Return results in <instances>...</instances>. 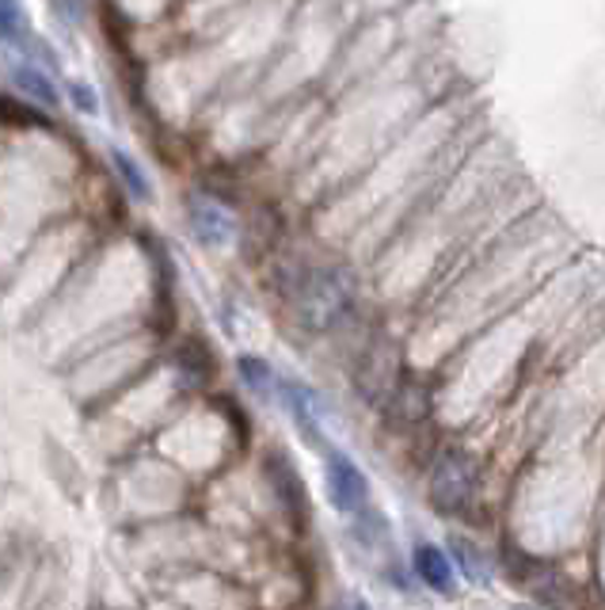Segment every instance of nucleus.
Segmentation results:
<instances>
[{
    "mask_svg": "<svg viewBox=\"0 0 605 610\" xmlns=\"http://www.w3.org/2000/svg\"><path fill=\"white\" fill-rule=\"evenodd\" d=\"M449 550L457 553V561H461V569L472 576V581H484V565H480V553H476V546H472V542H464V538H453V542H449Z\"/></svg>",
    "mask_w": 605,
    "mask_h": 610,
    "instance_id": "9d476101",
    "label": "nucleus"
},
{
    "mask_svg": "<svg viewBox=\"0 0 605 610\" xmlns=\"http://www.w3.org/2000/svg\"><path fill=\"white\" fill-rule=\"evenodd\" d=\"M69 96H73L76 111H84V115H96L99 111V99H96V92H92L88 84L73 81V84H69Z\"/></svg>",
    "mask_w": 605,
    "mask_h": 610,
    "instance_id": "9b49d317",
    "label": "nucleus"
},
{
    "mask_svg": "<svg viewBox=\"0 0 605 610\" xmlns=\"http://www.w3.org/2000/svg\"><path fill=\"white\" fill-rule=\"evenodd\" d=\"M476 489V469L464 454H446L434 469V497L441 507H461Z\"/></svg>",
    "mask_w": 605,
    "mask_h": 610,
    "instance_id": "f03ea898",
    "label": "nucleus"
},
{
    "mask_svg": "<svg viewBox=\"0 0 605 610\" xmlns=\"http://www.w3.org/2000/svg\"><path fill=\"white\" fill-rule=\"evenodd\" d=\"M324 481H328V497L339 512H362V507H366L370 485H366V477H362V469L354 466L347 454H331L328 466H324Z\"/></svg>",
    "mask_w": 605,
    "mask_h": 610,
    "instance_id": "f257e3e1",
    "label": "nucleus"
},
{
    "mask_svg": "<svg viewBox=\"0 0 605 610\" xmlns=\"http://www.w3.org/2000/svg\"><path fill=\"white\" fill-rule=\"evenodd\" d=\"M0 122H4V127H15V130H27V127L50 130L53 127L43 111H35L31 104H20L15 96H0Z\"/></svg>",
    "mask_w": 605,
    "mask_h": 610,
    "instance_id": "39448f33",
    "label": "nucleus"
},
{
    "mask_svg": "<svg viewBox=\"0 0 605 610\" xmlns=\"http://www.w3.org/2000/svg\"><path fill=\"white\" fill-rule=\"evenodd\" d=\"M191 226H195L198 241L206 244H229L232 241V218L217 203H191Z\"/></svg>",
    "mask_w": 605,
    "mask_h": 610,
    "instance_id": "20e7f679",
    "label": "nucleus"
},
{
    "mask_svg": "<svg viewBox=\"0 0 605 610\" xmlns=\"http://www.w3.org/2000/svg\"><path fill=\"white\" fill-rule=\"evenodd\" d=\"M411 565H415L419 581L431 584L434 591L453 588V565H449V553H441L438 546H431V542L415 546V553H411Z\"/></svg>",
    "mask_w": 605,
    "mask_h": 610,
    "instance_id": "7ed1b4c3",
    "label": "nucleus"
},
{
    "mask_svg": "<svg viewBox=\"0 0 605 610\" xmlns=\"http://www.w3.org/2000/svg\"><path fill=\"white\" fill-rule=\"evenodd\" d=\"M111 165H114V172L122 176V183L130 188V195H134V199H149V180L142 176V168L134 165V157H130V153L114 149L111 153Z\"/></svg>",
    "mask_w": 605,
    "mask_h": 610,
    "instance_id": "0eeeda50",
    "label": "nucleus"
},
{
    "mask_svg": "<svg viewBox=\"0 0 605 610\" xmlns=\"http://www.w3.org/2000/svg\"><path fill=\"white\" fill-rule=\"evenodd\" d=\"M240 378H244L252 390H270V382H275V378H270V367L263 359H255V355H244V359H240Z\"/></svg>",
    "mask_w": 605,
    "mask_h": 610,
    "instance_id": "1a4fd4ad",
    "label": "nucleus"
},
{
    "mask_svg": "<svg viewBox=\"0 0 605 610\" xmlns=\"http://www.w3.org/2000/svg\"><path fill=\"white\" fill-rule=\"evenodd\" d=\"M12 81H15V88L27 92L31 99H38V104H46V107H53V104L61 99L58 88H53V84L46 81V76L38 73V69H31V65H20V69H15Z\"/></svg>",
    "mask_w": 605,
    "mask_h": 610,
    "instance_id": "423d86ee",
    "label": "nucleus"
},
{
    "mask_svg": "<svg viewBox=\"0 0 605 610\" xmlns=\"http://www.w3.org/2000/svg\"><path fill=\"white\" fill-rule=\"evenodd\" d=\"M31 31L23 27V12H20V0H0V38L8 43H20L27 38Z\"/></svg>",
    "mask_w": 605,
    "mask_h": 610,
    "instance_id": "6e6552de",
    "label": "nucleus"
}]
</instances>
